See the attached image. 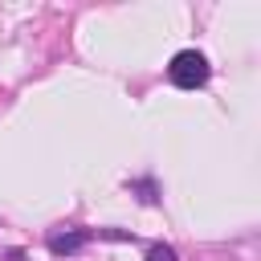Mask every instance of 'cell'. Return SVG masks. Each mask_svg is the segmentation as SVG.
I'll return each instance as SVG.
<instances>
[{"instance_id":"cell-2","label":"cell","mask_w":261,"mask_h":261,"mask_svg":"<svg viewBox=\"0 0 261 261\" xmlns=\"http://www.w3.org/2000/svg\"><path fill=\"white\" fill-rule=\"evenodd\" d=\"M86 241H90V232H53L49 237V249L61 257V253H77Z\"/></svg>"},{"instance_id":"cell-3","label":"cell","mask_w":261,"mask_h":261,"mask_svg":"<svg viewBox=\"0 0 261 261\" xmlns=\"http://www.w3.org/2000/svg\"><path fill=\"white\" fill-rule=\"evenodd\" d=\"M147 261H175V249L171 245H151L147 249Z\"/></svg>"},{"instance_id":"cell-1","label":"cell","mask_w":261,"mask_h":261,"mask_svg":"<svg viewBox=\"0 0 261 261\" xmlns=\"http://www.w3.org/2000/svg\"><path fill=\"white\" fill-rule=\"evenodd\" d=\"M208 73H212V69H208V57L196 53V49L175 53L171 65H167V77H171V86H179V90H196V86H204Z\"/></svg>"}]
</instances>
